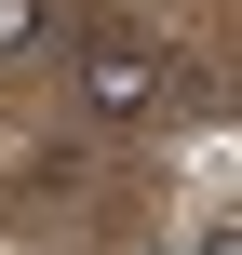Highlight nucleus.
I'll return each instance as SVG.
<instances>
[{"mask_svg": "<svg viewBox=\"0 0 242 255\" xmlns=\"http://www.w3.org/2000/svg\"><path fill=\"white\" fill-rule=\"evenodd\" d=\"M175 255H242V215H202V229H189Z\"/></svg>", "mask_w": 242, "mask_h": 255, "instance_id": "3", "label": "nucleus"}, {"mask_svg": "<svg viewBox=\"0 0 242 255\" xmlns=\"http://www.w3.org/2000/svg\"><path fill=\"white\" fill-rule=\"evenodd\" d=\"M40 27H54L40 0H0V67H13V54H40Z\"/></svg>", "mask_w": 242, "mask_h": 255, "instance_id": "2", "label": "nucleus"}, {"mask_svg": "<svg viewBox=\"0 0 242 255\" xmlns=\"http://www.w3.org/2000/svg\"><path fill=\"white\" fill-rule=\"evenodd\" d=\"M81 108L108 121V134H135V121H162V94H175V67H162V40H81Z\"/></svg>", "mask_w": 242, "mask_h": 255, "instance_id": "1", "label": "nucleus"}]
</instances>
